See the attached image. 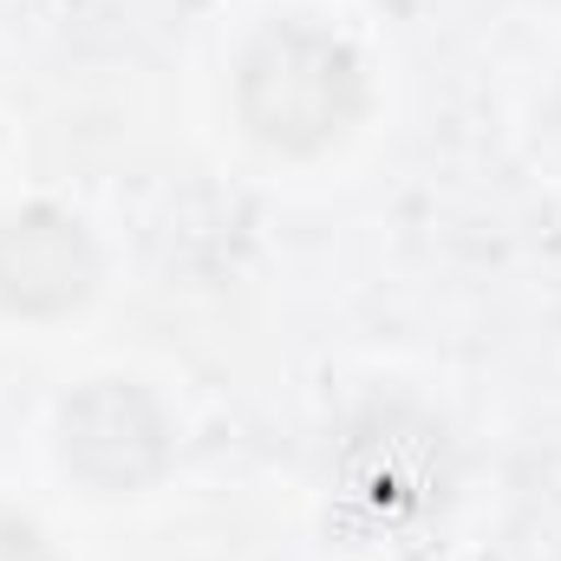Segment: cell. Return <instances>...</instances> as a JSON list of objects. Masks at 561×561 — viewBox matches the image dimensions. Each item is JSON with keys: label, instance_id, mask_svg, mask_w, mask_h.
I'll return each mask as SVG.
<instances>
[{"label": "cell", "instance_id": "cell-1", "mask_svg": "<svg viewBox=\"0 0 561 561\" xmlns=\"http://www.w3.org/2000/svg\"><path fill=\"white\" fill-rule=\"evenodd\" d=\"M242 112L255 138L313 150L359 112V59L313 26H268L242 59Z\"/></svg>", "mask_w": 561, "mask_h": 561}, {"label": "cell", "instance_id": "cell-2", "mask_svg": "<svg viewBox=\"0 0 561 561\" xmlns=\"http://www.w3.org/2000/svg\"><path fill=\"white\" fill-rule=\"evenodd\" d=\"M163 412L131 379H92L79 399H66L59 450L66 463L99 490H138L163 470Z\"/></svg>", "mask_w": 561, "mask_h": 561}, {"label": "cell", "instance_id": "cell-3", "mask_svg": "<svg viewBox=\"0 0 561 561\" xmlns=\"http://www.w3.org/2000/svg\"><path fill=\"white\" fill-rule=\"evenodd\" d=\"M92 287V249L79 222L26 209L0 222V300L20 313H59Z\"/></svg>", "mask_w": 561, "mask_h": 561}, {"label": "cell", "instance_id": "cell-4", "mask_svg": "<svg viewBox=\"0 0 561 561\" xmlns=\"http://www.w3.org/2000/svg\"><path fill=\"white\" fill-rule=\"evenodd\" d=\"M0 561H59V556L46 549V536L33 523H20V516L0 510Z\"/></svg>", "mask_w": 561, "mask_h": 561}]
</instances>
